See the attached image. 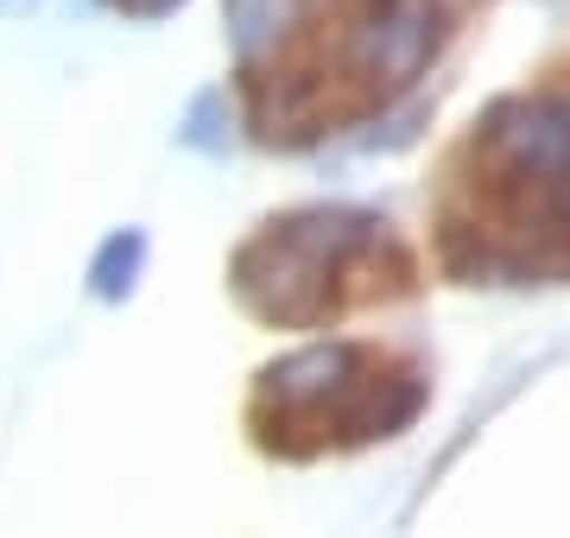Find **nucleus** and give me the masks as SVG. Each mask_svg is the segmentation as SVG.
Returning <instances> with one entry per match:
<instances>
[{
    "instance_id": "nucleus-1",
    "label": "nucleus",
    "mask_w": 570,
    "mask_h": 538,
    "mask_svg": "<svg viewBox=\"0 0 570 538\" xmlns=\"http://www.w3.org/2000/svg\"><path fill=\"white\" fill-rule=\"evenodd\" d=\"M387 222L355 209H305L254 235L235 253V291L273 323H311L330 305V291L367 248H381Z\"/></svg>"
},
{
    "instance_id": "nucleus-2",
    "label": "nucleus",
    "mask_w": 570,
    "mask_h": 538,
    "mask_svg": "<svg viewBox=\"0 0 570 538\" xmlns=\"http://www.w3.org/2000/svg\"><path fill=\"white\" fill-rule=\"evenodd\" d=\"M482 166L570 228V96H520L482 121Z\"/></svg>"
},
{
    "instance_id": "nucleus-3",
    "label": "nucleus",
    "mask_w": 570,
    "mask_h": 538,
    "mask_svg": "<svg viewBox=\"0 0 570 538\" xmlns=\"http://www.w3.org/2000/svg\"><path fill=\"white\" fill-rule=\"evenodd\" d=\"M367 368L374 361L348 342H311V349L285 355L261 373V412L279 431H317V444H324V437H336V418H343L348 393Z\"/></svg>"
},
{
    "instance_id": "nucleus-4",
    "label": "nucleus",
    "mask_w": 570,
    "mask_h": 538,
    "mask_svg": "<svg viewBox=\"0 0 570 538\" xmlns=\"http://www.w3.org/2000/svg\"><path fill=\"white\" fill-rule=\"evenodd\" d=\"M444 44V7L438 0H367L348 26V70L374 96H400L419 83V70Z\"/></svg>"
},
{
    "instance_id": "nucleus-5",
    "label": "nucleus",
    "mask_w": 570,
    "mask_h": 538,
    "mask_svg": "<svg viewBox=\"0 0 570 538\" xmlns=\"http://www.w3.org/2000/svg\"><path fill=\"white\" fill-rule=\"evenodd\" d=\"M311 0H228L223 20H228V44L242 51L247 63H261L266 51H279L298 26H305Z\"/></svg>"
},
{
    "instance_id": "nucleus-6",
    "label": "nucleus",
    "mask_w": 570,
    "mask_h": 538,
    "mask_svg": "<svg viewBox=\"0 0 570 538\" xmlns=\"http://www.w3.org/2000/svg\"><path fill=\"white\" fill-rule=\"evenodd\" d=\"M140 260H146V235L140 228H127V235H115L102 253H96V267H89V286H96V298H127L134 291V279H140Z\"/></svg>"
},
{
    "instance_id": "nucleus-7",
    "label": "nucleus",
    "mask_w": 570,
    "mask_h": 538,
    "mask_svg": "<svg viewBox=\"0 0 570 538\" xmlns=\"http://www.w3.org/2000/svg\"><path fill=\"white\" fill-rule=\"evenodd\" d=\"M115 13H127V20H165V13H178L184 0H108Z\"/></svg>"
},
{
    "instance_id": "nucleus-8",
    "label": "nucleus",
    "mask_w": 570,
    "mask_h": 538,
    "mask_svg": "<svg viewBox=\"0 0 570 538\" xmlns=\"http://www.w3.org/2000/svg\"><path fill=\"white\" fill-rule=\"evenodd\" d=\"M39 0H0V13H32Z\"/></svg>"
}]
</instances>
